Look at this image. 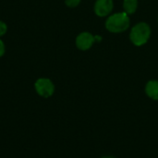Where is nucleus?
<instances>
[{
  "label": "nucleus",
  "instance_id": "1",
  "mask_svg": "<svg viewBox=\"0 0 158 158\" xmlns=\"http://www.w3.org/2000/svg\"><path fill=\"white\" fill-rule=\"evenodd\" d=\"M131 25V19L127 13L117 12L110 14L106 20V28L109 32L121 33L126 31Z\"/></svg>",
  "mask_w": 158,
  "mask_h": 158
},
{
  "label": "nucleus",
  "instance_id": "2",
  "mask_svg": "<svg viewBox=\"0 0 158 158\" xmlns=\"http://www.w3.org/2000/svg\"><path fill=\"white\" fill-rule=\"evenodd\" d=\"M152 30L147 22L140 21L136 23L130 31V40L135 46H143L149 41Z\"/></svg>",
  "mask_w": 158,
  "mask_h": 158
},
{
  "label": "nucleus",
  "instance_id": "3",
  "mask_svg": "<svg viewBox=\"0 0 158 158\" xmlns=\"http://www.w3.org/2000/svg\"><path fill=\"white\" fill-rule=\"evenodd\" d=\"M34 89L37 94L43 98L51 97L56 90L54 82L49 78H39L34 82Z\"/></svg>",
  "mask_w": 158,
  "mask_h": 158
},
{
  "label": "nucleus",
  "instance_id": "4",
  "mask_svg": "<svg viewBox=\"0 0 158 158\" xmlns=\"http://www.w3.org/2000/svg\"><path fill=\"white\" fill-rule=\"evenodd\" d=\"M98 37L99 36H94L89 31H82L79 33L75 39L76 47L81 51H87L94 45L96 40H99Z\"/></svg>",
  "mask_w": 158,
  "mask_h": 158
},
{
  "label": "nucleus",
  "instance_id": "5",
  "mask_svg": "<svg viewBox=\"0 0 158 158\" xmlns=\"http://www.w3.org/2000/svg\"><path fill=\"white\" fill-rule=\"evenodd\" d=\"M114 8L113 0H96L94 3V10L97 17L105 18L108 17Z\"/></svg>",
  "mask_w": 158,
  "mask_h": 158
},
{
  "label": "nucleus",
  "instance_id": "6",
  "mask_svg": "<svg viewBox=\"0 0 158 158\" xmlns=\"http://www.w3.org/2000/svg\"><path fill=\"white\" fill-rule=\"evenodd\" d=\"M145 94L152 100L158 101V80H151L145 85Z\"/></svg>",
  "mask_w": 158,
  "mask_h": 158
},
{
  "label": "nucleus",
  "instance_id": "7",
  "mask_svg": "<svg viewBox=\"0 0 158 158\" xmlns=\"http://www.w3.org/2000/svg\"><path fill=\"white\" fill-rule=\"evenodd\" d=\"M124 12L128 15H132L138 8V0H123Z\"/></svg>",
  "mask_w": 158,
  "mask_h": 158
},
{
  "label": "nucleus",
  "instance_id": "8",
  "mask_svg": "<svg viewBox=\"0 0 158 158\" xmlns=\"http://www.w3.org/2000/svg\"><path fill=\"white\" fill-rule=\"evenodd\" d=\"M81 0H65V4L68 7L74 8V7H77L81 4Z\"/></svg>",
  "mask_w": 158,
  "mask_h": 158
},
{
  "label": "nucleus",
  "instance_id": "9",
  "mask_svg": "<svg viewBox=\"0 0 158 158\" xmlns=\"http://www.w3.org/2000/svg\"><path fill=\"white\" fill-rule=\"evenodd\" d=\"M7 30H8V27L6 23L3 20H0V38L3 37L7 32Z\"/></svg>",
  "mask_w": 158,
  "mask_h": 158
},
{
  "label": "nucleus",
  "instance_id": "10",
  "mask_svg": "<svg viewBox=\"0 0 158 158\" xmlns=\"http://www.w3.org/2000/svg\"><path fill=\"white\" fill-rule=\"evenodd\" d=\"M5 54H6V44L4 41L0 38V57L4 56Z\"/></svg>",
  "mask_w": 158,
  "mask_h": 158
},
{
  "label": "nucleus",
  "instance_id": "11",
  "mask_svg": "<svg viewBox=\"0 0 158 158\" xmlns=\"http://www.w3.org/2000/svg\"><path fill=\"white\" fill-rule=\"evenodd\" d=\"M102 158H115V157H113V156H104V157H102Z\"/></svg>",
  "mask_w": 158,
  "mask_h": 158
},
{
  "label": "nucleus",
  "instance_id": "12",
  "mask_svg": "<svg viewBox=\"0 0 158 158\" xmlns=\"http://www.w3.org/2000/svg\"><path fill=\"white\" fill-rule=\"evenodd\" d=\"M157 21H158V19H157Z\"/></svg>",
  "mask_w": 158,
  "mask_h": 158
}]
</instances>
